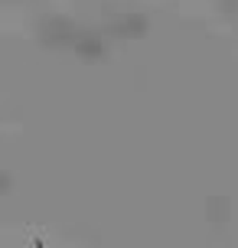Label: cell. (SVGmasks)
Segmentation results:
<instances>
[{
	"mask_svg": "<svg viewBox=\"0 0 238 248\" xmlns=\"http://www.w3.org/2000/svg\"><path fill=\"white\" fill-rule=\"evenodd\" d=\"M33 248H46V245H43V238H39V235L33 238Z\"/></svg>",
	"mask_w": 238,
	"mask_h": 248,
	"instance_id": "obj_1",
	"label": "cell"
}]
</instances>
